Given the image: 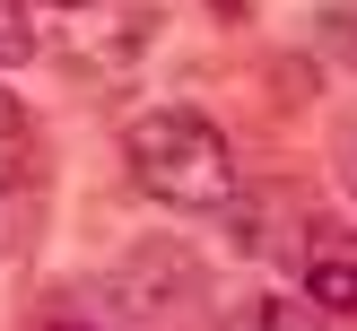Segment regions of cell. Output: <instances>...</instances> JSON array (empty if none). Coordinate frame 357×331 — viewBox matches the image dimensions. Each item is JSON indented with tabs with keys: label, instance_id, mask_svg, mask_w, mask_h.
I'll return each mask as SVG.
<instances>
[{
	"label": "cell",
	"instance_id": "cell-1",
	"mask_svg": "<svg viewBox=\"0 0 357 331\" xmlns=\"http://www.w3.org/2000/svg\"><path fill=\"white\" fill-rule=\"evenodd\" d=\"M122 157H131V183L166 209H227L236 201V148L192 105H149L131 122V139H122Z\"/></svg>",
	"mask_w": 357,
	"mask_h": 331
},
{
	"label": "cell",
	"instance_id": "cell-2",
	"mask_svg": "<svg viewBox=\"0 0 357 331\" xmlns=\"http://www.w3.org/2000/svg\"><path fill=\"white\" fill-rule=\"evenodd\" d=\"M305 305L314 314H357V236H340V226H314L305 236Z\"/></svg>",
	"mask_w": 357,
	"mask_h": 331
},
{
	"label": "cell",
	"instance_id": "cell-3",
	"mask_svg": "<svg viewBox=\"0 0 357 331\" xmlns=\"http://www.w3.org/2000/svg\"><path fill=\"white\" fill-rule=\"evenodd\" d=\"M236 331H323V314H314L305 296H253V305L236 314Z\"/></svg>",
	"mask_w": 357,
	"mask_h": 331
},
{
	"label": "cell",
	"instance_id": "cell-4",
	"mask_svg": "<svg viewBox=\"0 0 357 331\" xmlns=\"http://www.w3.org/2000/svg\"><path fill=\"white\" fill-rule=\"evenodd\" d=\"M349 201H357V148H349Z\"/></svg>",
	"mask_w": 357,
	"mask_h": 331
},
{
	"label": "cell",
	"instance_id": "cell-5",
	"mask_svg": "<svg viewBox=\"0 0 357 331\" xmlns=\"http://www.w3.org/2000/svg\"><path fill=\"white\" fill-rule=\"evenodd\" d=\"M44 9H79V0H44Z\"/></svg>",
	"mask_w": 357,
	"mask_h": 331
},
{
	"label": "cell",
	"instance_id": "cell-6",
	"mask_svg": "<svg viewBox=\"0 0 357 331\" xmlns=\"http://www.w3.org/2000/svg\"><path fill=\"white\" fill-rule=\"evenodd\" d=\"M70 331H79V323H70Z\"/></svg>",
	"mask_w": 357,
	"mask_h": 331
}]
</instances>
